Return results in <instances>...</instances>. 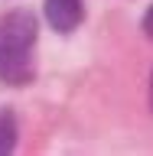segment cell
Returning a JSON list of instances; mask_svg holds the SVG:
<instances>
[{"instance_id": "obj_1", "label": "cell", "mask_w": 153, "mask_h": 156, "mask_svg": "<svg viewBox=\"0 0 153 156\" xmlns=\"http://www.w3.org/2000/svg\"><path fill=\"white\" fill-rule=\"evenodd\" d=\"M36 23L29 13H10L0 20V81L3 85H29L36 75L33 62Z\"/></svg>"}, {"instance_id": "obj_2", "label": "cell", "mask_w": 153, "mask_h": 156, "mask_svg": "<svg viewBox=\"0 0 153 156\" xmlns=\"http://www.w3.org/2000/svg\"><path fill=\"white\" fill-rule=\"evenodd\" d=\"M46 20L49 26L56 29V33H68V29H75L85 16V7H82V0H46Z\"/></svg>"}, {"instance_id": "obj_3", "label": "cell", "mask_w": 153, "mask_h": 156, "mask_svg": "<svg viewBox=\"0 0 153 156\" xmlns=\"http://www.w3.org/2000/svg\"><path fill=\"white\" fill-rule=\"evenodd\" d=\"M16 146V120L10 111H0V156Z\"/></svg>"}, {"instance_id": "obj_4", "label": "cell", "mask_w": 153, "mask_h": 156, "mask_svg": "<svg viewBox=\"0 0 153 156\" xmlns=\"http://www.w3.org/2000/svg\"><path fill=\"white\" fill-rule=\"evenodd\" d=\"M144 29L153 36V3H150V10H147V16H144Z\"/></svg>"}]
</instances>
